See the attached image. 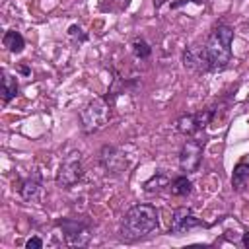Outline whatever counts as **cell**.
<instances>
[{
  "instance_id": "6da1fadb",
  "label": "cell",
  "mask_w": 249,
  "mask_h": 249,
  "mask_svg": "<svg viewBox=\"0 0 249 249\" xmlns=\"http://www.w3.org/2000/svg\"><path fill=\"white\" fill-rule=\"evenodd\" d=\"M233 29L226 23L216 25L204 43H193L183 51V64L195 72L224 70L231 60Z\"/></svg>"
},
{
  "instance_id": "7a4b0ae2",
  "label": "cell",
  "mask_w": 249,
  "mask_h": 249,
  "mask_svg": "<svg viewBox=\"0 0 249 249\" xmlns=\"http://www.w3.org/2000/svg\"><path fill=\"white\" fill-rule=\"evenodd\" d=\"M158 228V210L154 204H134L121 220V239L136 241Z\"/></svg>"
},
{
  "instance_id": "3957f363",
  "label": "cell",
  "mask_w": 249,
  "mask_h": 249,
  "mask_svg": "<svg viewBox=\"0 0 249 249\" xmlns=\"http://www.w3.org/2000/svg\"><path fill=\"white\" fill-rule=\"evenodd\" d=\"M113 97H115V93H109V95L97 97L86 105V109L82 111V123H84V130L88 134L97 132L99 128H103L109 123L111 109H113Z\"/></svg>"
},
{
  "instance_id": "277c9868",
  "label": "cell",
  "mask_w": 249,
  "mask_h": 249,
  "mask_svg": "<svg viewBox=\"0 0 249 249\" xmlns=\"http://www.w3.org/2000/svg\"><path fill=\"white\" fill-rule=\"evenodd\" d=\"M82 177H84L82 158H80L78 152H72V154H68V156L62 160V163H60V167H58V171H56V185L62 187V189H70V187H74Z\"/></svg>"
},
{
  "instance_id": "5b68a950",
  "label": "cell",
  "mask_w": 249,
  "mask_h": 249,
  "mask_svg": "<svg viewBox=\"0 0 249 249\" xmlns=\"http://www.w3.org/2000/svg\"><path fill=\"white\" fill-rule=\"evenodd\" d=\"M56 228L62 230V237H64V243L66 245H72V247H84L89 243V226H86L84 222L80 220H72V218H64V220H58L56 222Z\"/></svg>"
},
{
  "instance_id": "8992f818",
  "label": "cell",
  "mask_w": 249,
  "mask_h": 249,
  "mask_svg": "<svg viewBox=\"0 0 249 249\" xmlns=\"http://www.w3.org/2000/svg\"><path fill=\"white\" fill-rule=\"evenodd\" d=\"M212 117H214V109H204L195 115H183L177 119V130L185 136H193L198 130H202L206 124H210Z\"/></svg>"
},
{
  "instance_id": "52a82bcc",
  "label": "cell",
  "mask_w": 249,
  "mask_h": 249,
  "mask_svg": "<svg viewBox=\"0 0 249 249\" xmlns=\"http://www.w3.org/2000/svg\"><path fill=\"white\" fill-rule=\"evenodd\" d=\"M200 226H206V224L200 218H196L191 208L181 206V208L173 210V216H171V233L181 235V233H187V231H191L195 228H200Z\"/></svg>"
},
{
  "instance_id": "ba28073f",
  "label": "cell",
  "mask_w": 249,
  "mask_h": 249,
  "mask_svg": "<svg viewBox=\"0 0 249 249\" xmlns=\"http://www.w3.org/2000/svg\"><path fill=\"white\" fill-rule=\"evenodd\" d=\"M202 160V144L198 140H187L179 152V165L183 171L193 173L198 169Z\"/></svg>"
},
{
  "instance_id": "9c48e42d",
  "label": "cell",
  "mask_w": 249,
  "mask_h": 249,
  "mask_svg": "<svg viewBox=\"0 0 249 249\" xmlns=\"http://www.w3.org/2000/svg\"><path fill=\"white\" fill-rule=\"evenodd\" d=\"M99 163L105 169V173H111V175H121L126 169V160L115 146H103L101 148Z\"/></svg>"
},
{
  "instance_id": "30bf717a",
  "label": "cell",
  "mask_w": 249,
  "mask_h": 249,
  "mask_svg": "<svg viewBox=\"0 0 249 249\" xmlns=\"http://www.w3.org/2000/svg\"><path fill=\"white\" fill-rule=\"evenodd\" d=\"M18 191H19V195H21L23 200H35L39 196V191H41L39 177H27V179H23Z\"/></svg>"
},
{
  "instance_id": "8fae6325",
  "label": "cell",
  "mask_w": 249,
  "mask_h": 249,
  "mask_svg": "<svg viewBox=\"0 0 249 249\" xmlns=\"http://www.w3.org/2000/svg\"><path fill=\"white\" fill-rule=\"evenodd\" d=\"M249 181V161H239L235 167H233V173H231V187L235 191H241Z\"/></svg>"
},
{
  "instance_id": "7c38bea8",
  "label": "cell",
  "mask_w": 249,
  "mask_h": 249,
  "mask_svg": "<svg viewBox=\"0 0 249 249\" xmlns=\"http://www.w3.org/2000/svg\"><path fill=\"white\" fill-rule=\"evenodd\" d=\"M2 43H4V47H6L10 53H21L23 47H25V39H23V35H21L19 31H16V29L6 31L4 37H2Z\"/></svg>"
},
{
  "instance_id": "4fadbf2b",
  "label": "cell",
  "mask_w": 249,
  "mask_h": 249,
  "mask_svg": "<svg viewBox=\"0 0 249 249\" xmlns=\"http://www.w3.org/2000/svg\"><path fill=\"white\" fill-rule=\"evenodd\" d=\"M18 93V80L8 72H2V101L10 103Z\"/></svg>"
},
{
  "instance_id": "5bb4252c",
  "label": "cell",
  "mask_w": 249,
  "mask_h": 249,
  "mask_svg": "<svg viewBox=\"0 0 249 249\" xmlns=\"http://www.w3.org/2000/svg\"><path fill=\"white\" fill-rule=\"evenodd\" d=\"M169 191L173 196H187L193 191V183L185 175H179L169 183Z\"/></svg>"
},
{
  "instance_id": "9a60e30c",
  "label": "cell",
  "mask_w": 249,
  "mask_h": 249,
  "mask_svg": "<svg viewBox=\"0 0 249 249\" xmlns=\"http://www.w3.org/2000/svg\"><path fill=\"white\" fill-rule=\"evenodd\" d=\"M161 187H169V183H167V177L160 171L158 173V177L154 175L150 181H146L144 183V191H148V193H154V191H160Z\"/></svg>"
},
{
  "instance_id": "2e32d148",
  "label": "cell",
  "mask_w": 249,
  "mask_h": 249,
  "mask_svg": "<svg viewBox=\"0 0 249 249\" xmlns=\"http://www.w3.org/2000/svg\"><path fill=\"white\" fill-rule=\"evenodd\" d=\"M132 53H134V56H138V58H148V56L152 54V47H150L144 39H134V41H132Z\"/></svg>"
},
{
  "instance_id": "e0dca14e",
  "label": "cell",
  "mask_w": 249,
  "mask_h": 249,
  "mask_svg": "<svg viewBox=\"0 0 249 249\" xmlns=\"http://www.w3.org/2000/svg\"><path fill=\"white\" fill-rule=\"evenodd\" d=\"M25 247H27V249H41V247H43V239H41V237H29V239L25 241Z\"/></svg>"
},
{
  "instance_id": "ac0fdd59",
  "label": "cell",
  "mask_w": 249,
  "mask_h": 249,
  "mask_svg": "<svg viewBox=\"0 0 249 249\" xmlns=\"http://www.w3.org/2000/svg\"><path fill=\"white\" fill-rule=\"evenodd\" d=\"M80 31H82V29H80L78 25H70V29H68V33H70L72 37H74V35H78V37H80V41H86V35H84V33H80Z\"/></svg>"
},
{
  "instance_id": "d6986e66",
  "label": "cell",
  "mask_w": 249,
  "mask_h": 249,
  "mask_svg": "<svg viewBox=\"0 0 249 249\" xmlns=\"http://www.w3.org/2000/svg\"><path fill=\"white\" fill-rule=\"evenodd\" d=\"M187 2H193V0H177V2H171V8L175 10V8H179V6L187 4ZM195 2H198V4H200V0H195Z\"/></svg>"
},
{
  "instance_id": "ffe728a7",
  "label": "cell",
  "mask_w": 249,
  "mask_h": 249,
  "mask_svg": "<svg viewBox=\"0 0 249 249\" xmlns=\"http://www.w3.org/2000/svg\"><path fill=\"white\" fill-rule=\"evenodd\" d=\"M18 70H19L21 74H25V76H29V74H31V72H29V68H27L25 64H19V66H18Z\"/></svg>"
},
{
  "instance_id": "44dd1931",
  "label": "cell",
  "mask_w": 249,
  "mask_h": 249,
  "mask_svg": "<svg viewBox=\"0 0 249 249\" xmlns=\"http://www.w3.org/2000/svg\"><path fill=\"white\" fill-rule=\"evenodd\" d=\"M241 243H243V247H247V249H249V231H245V233H243Z\"/></svg>"
},
{
  "instance_id": "7402d4cb",
  "label": "cell",
  "mask_w": 249,
  "mask_h": 249,
  "mask_svg": "<svg viewBox=\"0 0 249 249\" xmlns=\"http://www.w3.org/2000/svg\"><path fill=\"white\" fill-rule=\"evenodd\" d=\"M163 2H165V0H154V6H156V8H160Z\"/></svg>"
}]
</instances>
